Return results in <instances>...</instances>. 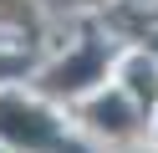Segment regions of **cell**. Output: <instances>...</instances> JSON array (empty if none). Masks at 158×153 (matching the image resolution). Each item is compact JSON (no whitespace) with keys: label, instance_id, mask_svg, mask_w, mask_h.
<instances>
[{"label":"cell","instance_id":"obj_5","mask_svg":"<svg viewBox=\"0 0 158 153\" xmlns=\"http://www.w3.org/2000/svg\"><path fill=\"white\" fill-rule=\"evenodd\" d=\"M0 20H31L26 0H0Z\"/></svg>","mask_w":158,"mask_h":153},{"label":"cell","instance_id":"obj_7","mask_svg":"<svg viewBox=\"0 0 158 153\" xmlns=\"http://www.w3.org/2000/svg\"><path fill=\"white\" fill-rule=\"evenodd\" d=\"M77 5H87V0H77Z\"/></svg>","mask_w":158,"mask_h":153},{"label":"cell","instance_id":"obj_2","mask_svg":"<svg viewBox=\"0 0 158 153\" xmlns=\"http://www.w3.org/2000/svg\"><path fill=\"white\" fill-rule=\"evenodd\" d=\"M102 51L97 46H82L72 51L66 61H56L51 71H46V92H56V97H77V92H87L92 82H102Z\"/></svg>","mask_w":158,"mask_h":153},{"label":"cell","instance_id":"obj_1","mask_svg":"<svg viewBox=\"0 0 158 153\" xmlns=\"http://www.w3.org/2000/svg\"><path fill=\"white\" fill-rule=\"evenodd\" d=\"M0 138L26 153H46L56 143V122L26 97H0Z\"/></svg>","mask_w":158,"mask_h":153},{"label":"cell","instance_id":"obj_3","mask_svg":"<svg viewBox=\"0 0 158 153\" xmlns=\"http://www.w3.org/2000/svg\"><path fill=\"white\" fill-rule=\"evenodd\" d=\"M87 128H92L97 138H112V143L133 138V133H138V112H133V102H127V92L97 97L92 107H87Z\"/></svg>","mask_w":158,"mask_h":153},{"label":"cell","instance_id":"obj_4","mask_svg":"<svg viewBox=\"0 0 158 153\" xmlns=\"http://www.w3.org/2000/svg\"><path fill=\"white\" fill-rule=\"evenodd\" d=\"M127 92H133V97H148V102L158 97V71L148 66L143 56H133V61H127Z\"/></svg>","mask_w":158,"mask_h":153},{"label":"cell","instance_id":"obj_6","mask_svg":"<svg viewBox=\"0 0 158 153\" xmlns=\"http://www.w3.org/2000/svg\"><path fill=\"white\" fill-rule=\"evenodd\" d=\"M5 71H10V61H5V56H0V77H5Z\"/></svg>","mask_w":158,"mask_h":153}]
</instances>
